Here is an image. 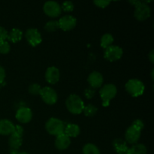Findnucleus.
<instances>
[{"mask_svg":"<svg viewBox=\"0 0 154 154\" xmlns=\"http://www.w3.org/2000/svg\"><path fill=\"white\" fill-rule=\"evenodd\" d=\"M65 126L64 123L61 120L56 117H51L47 121L45 129L50 135L58 136L64 133Z\"/></svg>","mask_w":154,"mask_h":154,"instance_id":"obj_4","label":"nucleus"},{"mask_svg":"<svg viewBox=\"0 0 154 154\" xmlns=\"http://www.w3.org/2000/svg\"><path fill=\"white\" fill-rule=\"evenodd\" d=\"M15 117L21 123H27L32 118V111L27 107H22L17 111Z\"/></svg>","mask_w":154,"mask_h":154,"instance_id":"obj_12","label":"nucleus"},{"mask_svg":"<svg viewBox=\"0 0 154 154\" xmlns=\"http://www.w3.org/2000/svg\"><path fill=\"white\" fill-rule=\"evenodd\" d=\"M95 93H96V92H95V90H94V89L91 88V87L87 88L85 90H84V96H85V97L87 98V99H92V98H93V96H95Z\"/></svg>","mask_w":154,"mask_h":154,"instance_id":"obj_30","label":"nucleus"},{"mask_svg":"<svg viewBox=\"0 0 154 154\" xmlns=\"http://www.w3.org/2000/svg\"><path fill=\"white\" fill-rule=\"evenodd\" d=\"M74 4L71 1H66L63 3L61 6V8L62 10H63L64 11L66 12H71L74 10Z\"/></svg>","mask_w":154,"mask_h":154,"instance_id":"obj_28","label":"nucleus"},{"mask_svg":"<svg viewBox=\"0 0 154 154\" xmlns=\"http://www.w3.org/2000/svg\"><path fill=\"white\" fill-rule=\"evenodd\" d=\"M83 153L84 154H101L100 150L97 146L92 143L86 144L83 147Z\"/></svg>","mask_w":154,"mask_h":154,"instance_id":"obj_23","label":"nucleus"},{"mask_svg":"<svg viewBox=\"0 0 154 154\" xmlns=\"http://www.w3.org/2000/svg\"><path fill=\"white\" fill-rule=\"evenodd\" d=\"M66 105L68 111L73 114H80L82 113L85 106L82 99L76 94H72L67 98Z\"/></svg>","mask_w":154,"mask_h":154,"instance_id":"obj_2","label":"nucleus"},{"mask_svg":"<svg viewBox=\"0 0 154 154\" xmlns=\"http://www.w3.org/2000/svg\"><path fill=\"white\" fill-rule=\"evenodd\" d=\"M60 78V72L58 68L55 66H50L45 72V80L51 84H55L59 81Z\"/></svg>","mask_w":154,"mask_h":154,"instance_id":"obj_14","label":"nucleus"},{"mask_svg":"<svg viewBox=\"0 0 154 154\" xmlns=\"http://www.w3.org/2000/svg\"><path fill=\"white\" fill-rule=\"evenodd\" d=\"M114 40V39L112 35L110 34V33H105V34H104L102 36V38H101V47L105 48V49H106L107 48H108V47L112 45Z\"/></svg>","mask_w":154,"mask_h":154,"instance_id":"obj_22","label":"nucleus"},{"mask_svg":"<svg viewBox=\"0 0 154 154\" xmlns=\"http://www.w3.org/2000/svg\"><path fill=\"white\" fill-rule=\"evenodd\" d=\"M148 59L150 60L152 63H153L154 62V51L152 50L150 52V54H148Z\"/></svg>","mask_w":154,"mask_h":154,"instance_id":"obj_35","label":"nucleus"},{"mask_svg":"<svg viewBox=\"0 0 154 154\" xmlns=\"http://www.w3.org/2000/svg\"><path fill=\"white\" fill-rule=\"evenodd\" d=\"M70 138L65 135L64 133L57 136L55 140V147L59 150H65L70 146Z\"/></svg>","mask_w":154,"mask_h":154,"instance_id":"obj_16","label":"nucleus"},{"mask_svg":"<svg viewBox=\"0 0 154 154\" xmlns=\"http://www.w3.org/2000/svg\"><path fill=\"white\" fill-rule=\"evenodd\" d=\"M40 96L42 100L50 105H54L58 100V95L52 87H45L42 88Z\"/></svg>","mask_w":154,"mask_h":154,"instance_id":"obj_7","label":"nucleus"},{"mask_svg":"<svg viewBox=\"0 0 154 154\" xmlns=\"http://www.w3.org/2000/svg\"><path fill=\"white\" fill-rule=\"evenodd\" d=\"M125 89L129 94L133 97H138L143 95L145 90V86L144 83L140 80L133 78L130 79L125 84Z\"/></svg>","mask_w":154,"mask_h":154,"instance_id":"obj_3","label":"nucleus"},{"mask_svg":"<svg viewBox=\"0 0 154 154\" xmlns=\"http://www.w3.org/2000/svg\"><path fill=\"white\" fill-rule=\"evenodd\" d=\"M147 149L144 144H135L129 148V154H147Z\"/></svg>","mask_w":154,"mask_h":154,"instance_id":"obj_21","label":"nucleus"},{"mask_svg":"<svg viewBox=\"0 0 154 154\" xmlns=\"http://www.w3.org/2000/svg\"><path fill=\"white\" fill-rule=\"evenodd\" d=\"M23 143L22 137L17 136L14 134H11L9 137L8 139V144L11 149L14 150H18L21 147Z\"/></svg>","mask_w":154,"mask_h":154,"instance_id":"obj_19","label":"nucleus"},{"mask_svg":"<svg viewBox=\"0 0 154 154\" xmlns=\"http://www.w3.org/2000/svg\"><path fill=\"white\" fill-rule=\"evenodd\" d=\"M8 32L7 30L2 26H0V42H3V41H6V39L8 38Z\"/></svg>","mask_w":154,"mask_h":154,"instance_id":"obj_31","label":"nucleus"},{"mask_svg":"<svg viewBox=\"0 0 154 154\" xmlns=\"http://www.w3.org/2000/svg\"><path fill=\"white\" fill-rule=\"evenodd\" d=\"M59 29H60V25H59L58 20H50L46 23L45 26V29L49 32H56Z\"/></svg>","mask_w":154,"mask_h":154,"instance_id":"obj_25","label":"nucleus"},{"mask_svg":"<svg viewBox=\"0 0 154 154\" xmlns=\"http://www.w3.org/2000/svg\"><path fill=\"white\" fill-rule=\"evenodd\" d=\"M60 29L64 31H70L73 29L77 24V20L72 15H65L58 20Z\"/></svg>","mask_w":154,"mask_h":154,"instance_id":"obj_11","label":"nucleus"},{"mask_svg":"<svg viewBox=\"0 0 154 154\" xmlns=\"http://www.w3.org/2000/svg\"><path fill=\"white\" fill-rule=\"evenodd\" d=\"M18 154H29V153H26V152H19V153Z\"/></svg>","mask_w":154,"mask_h":154,"instance_id":"obj_37","label":"nucleus"},{"mask_svg":"<svg viewBox=\"0 0 154 154\" xmlns=\"http://www.w3.org/2000/svg\"><path fill=\"white\" fill-rule=\"evenodd\" d=\"M10 44L7 41H3L0 42V53L2 54H7L10 52Z\"/></svg>","mask_w":154,"mask_h":154,"instance_id":"obj_27","label":"nucleus"},{"mask_svg":"<svg viewBox=\"0 0 154 154\" xmlns=\"http://www.w3.org/2000/svg\"><path fill=\"white\" fill-rule=\"evenodd\" d=\"M80 132H81V129L79 126L75 123H69L65 126L64 134L69 138H76L79 135Z\"/></svg>","mask_w":154,"mask_h":154,"instance_id":"obj_18","label":"nucleus"},{"mask_svg":"<svg viewBox=\"0 0 154 154\" xmlns=\"http://www.w3.org/2000/svg\"><path fill=\"white\" fill-rule=\"evenodd\" d=\"M141 135V131L135 126L131 125L126 131L125 133V139L126 142L130 144H135L139 141Z\"/></svg>","mask_w":154,"mask_h":154,"instance_id":"obj_10","label":"nucleus"},{"mask_svg":"<svg viewBox=\"0 0 154 154\" xmlns=\"http://www.w3.org/2000/svg\"><path fill=\"white\" fill-rule=\"evenodd\" d=\"M5 70L4 68L2 66H0V84H2L3 81H5Z\"/></svg>","mask_w":154,"mask_h":154,"instance_id":"obj_34","label":"nucleus"},{"mask_svg":"<svg viewBox=\"0 0 154 154\" xmlns=\"http://www.w3.org/2000/svg\"><path fill=\"white\" fill-rule=\"evenodd\" d=\"M23 32L18 28H14L8 35V39L13 43H17L22 39Z\"/></svg>","mask_w":154,"mask_h":154,"instance_id":"obj_20","label":"nucleus"},{"mask_svg":"<svg viewBox=\"0 0 154 154\" xmlns=\"http://www.w3.org/2000/svg\"><path fill=\"white\" fill-rule=\"evenodd\" d=\"M123 54V51L120 46L111 45L105 49L104 57L107 60L110 62H115L120 60Z\"/></svg>","mask_w":154,"mask_h":154,"instance_id":"obj_6","label":"nucleus"},{"mask_svg":"<svg viewBox=\"0 0 154 154\" xmlns=\"http://www.w3.org/2000/svg\"><path fill=\"white\" fill-rule=\"evenodd\" d=\"M132 125V126H135L136 128H138V129H140L141 131L144 128V122H143L141 120H140V119H136V120H134Z\"/></svg>","mask_w":154,"mask_h":154,"instance_id":"obj_33","label":"nucleus"},{"mask_svg":"<svg viewBox=\"0 0 154 154\" xmlns=\"http://www.w3.org/2000/svg\"><path fill=\"white\" fill-rule=\"evenodd\" d=\"M113 147L117 154H129L127 143L123 139L117 138L113 141Z\"/></svg>","mask_w":154,"mask_h":154,"instance_id":"obj_17","label":"nucleus"},{"mask_svg":"<svg viewBox=\"0 0 154 154\" xmlns=\"http://www.w3.org/2000/svg\"><path fill=\"white\" fill-rule=\"evenodd\" d=\"M93 3H94L97 7L104 8L108 7L110 5V3H111V2L108 1V0H106V1H105V0H96V1L93 2Z\"/></svg>","mask_w":154,"mask_h":154,"instance_id":"obj_29","label":"nucleus"},{"mask_svg":"<svg viewBox=\"0 0 154 154\" xmlns=\"http://www.w3.org/2000/svg\"><path fill=\"white\" fill-rule=\"evenodd\" d=\"M97 111L98 108L92 104H88L87 105L84 106V110H83V112L87 117H93V116L96 115Z\"/></svg>","mask_w":154,"mask_h":154,"instance_id":"obj_24","label":"nucleus"},{"mask_svg":"<svg viewBox=\"0 0 154 154\" xmlns=\"http://www.w3.org/2000/svg\"><path fill=\"white\" fill-rule=\"evenodd\" d=\"M41 90H42V87L39 85L38 84H32L29 87L28 91L30 94L33 95V96H38V95H40Z\"/></svg>","mask_w":154,"mask_h":154,"instance_id":"obj_26","label":"nucleus"},{"mask_svg":"<svg viewBox=\"0 0 154 154\" xmlns=\"http://www.w3.org/2000/svg\"><path fill=\"white\" fill-rule=\"evenodd\" d=\"M87 81H88L90 87L95 90V89L102 87V85L103 84L104 79L103 76L100 72L94 71L89 75Z\"/></svg>","mask_w":154,"mask_h":154,"instance_id":"obj_13","label":"nucleus"},{"mask_svg":"<svg viewBox=\"0 0 154 154\" xmlns=\"http://www.w3.org/2000/svg\"><path fill=\"white\" fill-rule=\"evenodd\" d=\"M18 150H14V149H11L10 150V154H18Z\"/></svg>","mask_w":154,"mask_h":154,"instance_id":"obj_36","label":"nucleus"},{"mask_svg":"<svg viewBox=\"0 0 154 154\" xmlns=\"http://www.w3.org/2000/svg\"><path fill=\"white\" fill-rule=\"evenodd\" d=\"M23 132H24V129L20 125H16V126H15L13 134L17 135V136L22 137L23 135Z\"/></svg>","mask_w":154,"mask_h":154,"instance_id":"obj_32","label":"nucleus"},{"mask_svg":"<svg viewBox=\"0 0 154 154\" xmlns=\"http://www.w3.org/2000/svg\"><path fill=\"white\" fill-rule=\"evenodd\" d=\"M129 2L135 6L134 16H135V19L140 21H143L150 17V14H151V9H150V6L147 4V2L133 0V1H130Z\"/></svg>","mask_w":154,"mask_h":154,"instance_id":"obj_1","label":"nucleus"},{"mask_svg":"<svg viewBox=\"0 0 154 154\" xmlns=\"http://www.w3.org/2000/svg\"><path fill=\"white\" fill-rule=\"evenodd\" d=\"M25 37L27 42L31 46L36 47L42 42V35L37 29L29 28L26 31Z\"/></svg>","mask_w":154,"mask_h":154,"instance_id":"obj_9","label":"nucleus"},{"mask_svg":"<svg viewBox=\"0 0 154 154\" xmlns=\"http://www.w3.org/2000/svg\"><path fill=\"white\" fill-rule=\"evenodd\" d=\"M15 125L7 119L0 120V135H11L13 134Z\"/></svg>","mask_w":154,"mask_h":154,"instance_id":"obj_15","label":"nucleus"},{"mask_svg":"<svg viewBox=\"0 0 154 154\" xmlns=\"http://www.w3.org/2000/svg\"><path fill=\"white\" fill-rule=\"evenodd\" d=\"M44 12L51 17H57L62 13L61 5L57 2L48 1L44 4Z\"/></svg>","mask_w":154,"mask_h":154,"instance_id":"obj_8","label":"nucleus"},{"mask_svg":"<svg viewBox=\"0 0 154 154\" xmlns=\"http://www.w3.org/2000/svg\"><path fill=\"white\" fill-rule=\"evenodd\" d=\"M117 93V89L114 84H108L104 85L99 92L102 101V105L104 107H108L110 105L111 99H113L116 96Z\"/></svg>","mask_w":154,"mask_h":154,"instance_id":"obj_5","label":"nucleus"}]
</instances>
